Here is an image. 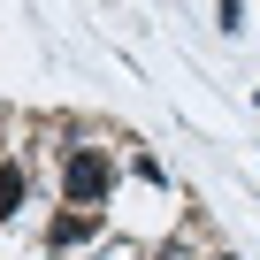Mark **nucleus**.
Listing matches in <instances>:
<instances>
[{"label": "nucleus", "instance_id": "obj_1", "mask_svg": "<svg viewBox=\"0 0 260 260\" xmlns=\"http://www.w3.org/2000/svg\"><path fill=\"white\" fill-rule=\"evenodd\" d=\"M107 184H115L107 153H92V146H69V161H61V191H69L77 207H100V199H107Z\"/></svg>", "mask_w": 260, "mask_h": 260}, {"label": "nucleus", "instance_id": "obj_2", "mask_svg": "<svg viewBox=\"0 0 260 260\" xmlns=\"http://www.w3.org/2000/svg\"><path fill=\"white\" fill-rule=\"evenodd\" d=\"M16 207H23V169H16V161H0V222H8Z\"/></svg>", "mask_w": 260, "mask_h": 260}, {"label": "nucleus", "instance_id": "obj_3", "mask_svg": "<svg viewBox=\"0 0 260 260\" xmlns=\"http://www.w3.org/2000/svg\"><path fill=\"white\" fill-rule=\"evenodd\" d=\"M100 230V214H61L54 222V245H77V237H92Z\"/></svg>", "mask_w": 260, "mask_h": 260}, {"label": "nucleus", "instance_id": "obj_4", "mask_svg": "<svg viewBox=\"0 0 260 260\" xmlns=\"http://www.w3.org/2000/svg\"><path fill=\"white\" fill-rule=\"evenodd\" d=\"M214 260H237V252H214Z\"/></svg>", "mask_w": 260, "mask_h": 260}, {"label": "nucleus", "instance_id": "obj_5", "mask_svg": "<svg viewBox=\"0 0 260 260\" xmlns=\"http://www.w3.org/2000/svg\"><path fill=\"white\" fill-rule=\"evenodd\" d=\"M252 100H260V92H252Z\"/></svg>", "mask_w": 260, "mask_h": 260}]
</instances>
